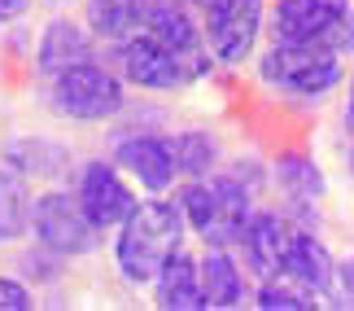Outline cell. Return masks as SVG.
I'll return each mask as SVG.
<instances>
[{"label":"cell","instance_id":"1","mask_svg":"<svg viewBox=\"0 0 354 311\" xmlns=\"http://www.w3.org/2000/svg\"><path fill=\"white\" fill-rule=\"evenodd\" d=\"M188 224L180 202L149 193L145 202H136V211L114 228V267L127 285H153L158 267L171 259L175 250H184Z\"/></svg>","mask_w":354,"mask_h":311},{"label":"cell","instance_id":"2","mask_svg":"<svg viewBox=\"0 0 354 311\" xmlns=\"http://www.w3.org/2000/svg\"><path fill=\"white\" fill-rule=\"evenodd\" d=\"M180 211L188 233H197L206 246H236L245 220L254 211V184L241 180L232 171H210V175H193L180 188Z\"/></svg>","mask_w":354,"mask_h":311},{"label":"cell","instance_id":"3","mask_svg":"<svg viewBox=\"0 0 354 311\" xmlns=\"http://www.w3.org/2000/svg\"><path fill=\"white\" fill-rule=\"evenodd\" d=\"M48 105L66 123H110L127 105V84L105 62L88 57L48 79Z\"/></svg>","mask_w":354,"mask_h":311},{"label":"cell","instance_id":"4","mask_svg":"<svg viewBox=\"0 0 354 311\" xmlns=\"http://www.w3.org/2000/svg\"><path fill=\"white\" fill-rule=\"evenodd\" d=\"M258 79L263 88L280 92V97H293V101H319L346 79L342 71V57L333 48H319V44H271L263 57H258Z\"/></svg>","mask_w":354,"mask_h":311},{"label":"cell","instance_id":"5","mask_svg":"<svg viewBox=\"0 0 354 311\" xmlns=\"http://www.w3.org/2000/svg\"><path fill=\"white\" fill-rule=\"evenodd\" d=\"M267 26L280 44H319L337 57L354 53V9L346 0H276Z\"/></svg>","mask_w":354,"mask_h":311},{"label":"cell","instance_id":"6","mask_svg":"<svg viewBox=\"0 0 354 311\" xmlns=\"http://www.w3.org/2000/svg\"><path fill=\"white\" fill-rule=\"evenodd\" d=\"M114 62H118L122 84L140 92H175L206 75L214 57H188V53H175L171 44L153 39L149 31H136L114 44Z\"/></svg>","mask_w":354,"mask_h":311},{"label":"cell","instance_id":"7","mask_svg":"<svg viewBox=\"0 0 354 311\" xmlns=\"http://www.w3.org/2000/svg\"><path fill=\"white\" fill-rule=\"evenodd\" d=\"M31 237H35V246H44L57 259H84L101 241V233L92 228V220L79 206L75 188H44V193H35Z\"/></svg>","mask_w":354,"mask_h":311},{"label":"cell","instance_id":"8","mask_svg":"<svg viewBox=\"0 0 354 311\" xmlns=\"http://www.w3.org/2000/svg\"><path fill=\"white\" fill-rule=\"evenodd\" d=\"M267 26V0H201V35L219 66H241Z\"/></svg>","mask_w":354,"mask_h":311},{"label":"cell","instance_id":"9","mask_svg":"<svg viewBox=\"0 0 354 311\" xmlns=\"http://www.w3.org/2000/svg\"><path fill=\"white\" fill-rule=\"evenodd\" d=\"M75 197H79V206H84V215L92 220L97 233H114V228L136 211V202H140L131 180L105 158H92V162H84V167L75 171Z\"/></svg>","mask_w":354,"mask_h":311},{"label":"cell","instance_id":"10","mask_svg":"<svg viewBox=\"0 0 354 311\" xmlns=\"http://www.w3.org/2000/svg\"><path fill=\"white\" fill-rule=\"evenodd\" d=\"M114 167L140 184L145 193L175 188V154H171V136H162V132H149V127L122 132L114 141Z\"/></svg>","mask_w":354,"mask_h":311},{"label":"cell","instance_id":"11","mask_svg":"<svg viewBox=\"0 0 354 311\" xmlns=\"http://www.w3.org/2000/svg\"><path fill=\"white\" fill-rule=\"evenodd\" d=\"M267 281H284V285L302 290L306 299L319 303V299H328V285H333V254L306 224H293V237L280 254V267Z\"/></svg>","mask_w":354,"mask_h":311},{"label":"cell","instance_id":"12","mask_svg":"<svg viewBox=\"0 0 354 311\" xmlns=\"http://www.w3.org/2000/svg\"><path fill=\"white\" fill-rule=\"evenodd\" d=\"M289 237H293V224H289V215H280V211H250V220H245L241 228V237H236V246L245 254V267H250L254 276H271L280 267V254L284 246H289Z\"/></svg>","mask_w":354,"mask_h":311},{"label":"cell","instance_id":"13","mask_svg":"<svg viewBox=\"0 0 354 311\" xmlns=\"http://www.w3.org/2000/svg\"><path fill=\"white\" fill-rule=\"evenodd\" d=\"M92 35L88 31V22H75V18H48L44 22V31H39L35 39V71L53 79L57 71H66V66H75V62H88V57H97V44H92Z\"/></svg>","mask_w":354,"mask_h":311},{"label":"cell","instance_id":"14","mask_svg":"<svg viewBox=\"0 0 354 311\" xmlns=\"http://www.w3.org/2000/svg\"><path fill=\"white\" fill-rule=\"evenodd\" d=\"M197 281H201V299H206V307H241L245 299H250L245 267L232 254V246H206V254L197 259Z\"/></svg>","mask_w":354,"mask_h":311},{"label":"cell","instance_id":"15","mask_svg":"<svg viewBox=\"0 0 354 311\" xmlns=\"http://www.w3.org/2000/svg\"><path fill=\"white\" fill-rule=\"evenodd\" d=\"M153 303L162 311H201L206 299H201V281H197V259L188 250H175L167 263L158 267L153 276Z\"/></svg>","mask_w":354,"mask_h":311},{"label":"cell","instance_id":"16","mask_svg":"<svg viewBox=\"0 0 354 311\" xmlns=\"http://www.w3.org/2000/svg\"><path fill=\"white\" fill-rule=\"evenodd\" d=\"M5 162L13 171H22L26 180H57L71 167V150L48 136H13L5 145Z\"/></svg>","mask_w":354,"mask_h":311},{"label":"cell","instance_id":"17","mask_svg":"<svg viewBox=\"0 0 354 311\" xmlns=\"http://www.w3.org/2000/svg\"><path fill=\"white\" fill-rule=\"evenodd\" d=\"M149 5L153 0H84V22L97 39L118 44V39H127L145 26Z\"/></svg>","mask_w":354,"mask_h":311},{"label":"cell","instance_id":"18","mask_svg":"<svg viewBox=\"0 0 354 311\" xmlns=\"http://www.w3.org/2000/svg\"><path fill=\"white\" fill-rule=\"evenodd\" d=\"M31 184L22 171H13L9 162H0V246L31 237Z\"/></svg>","mask_w":354,"mask_h":311},{"label":"cell","instance_id":"19","mask_svg":"<svg viewBox=\"0 0 354 311\" xmlns=\"http://www.w3.org/2000/svg\"><path fill=\"white\" fill-rule=\"evenodd\" d=\"M271 175H276L280 193L293 202V206H310V202H319L324 193H328V180H324L319 162L310 154H280L276 167H271Z\"/></svg>","mask_w":354,"mask_h":311},{"label":"cell","instance_id":"20","mask_svg":"<svg viewBox=\"0 0 354 311\" xmlns=\"http://www.w3.org/2000/svg\"><path fill=\"white\" fill-rule=\"evenodd\" d=\"M171 154H175V175H184V180H193V175H210L219 167V136H214L210 127H184L171 136Z\"/></svg>","mask_w":354,"mask_h":311},{"label":"cell","instance_id":"21","mask_svg":"<svg viewBox=\"0 0 354 311\" xmlns=\"http://www.w3.org/2000/svg\"><path fill=\"white\" fill-rule=\"evenodd\" d=\"M254 307H263V311H310L315 299H306L302 290L284 285V281H263L254 290Z\"/></svg>","mask_w":354,"mask_h":311},{"label":"cell","instance_id":"22","mask_svg":"<svg viewBox=\"0 0 354 311\" xmlns=\"http://www.w3.org/2000/svg\"><path fill=\"white\" fill-rule=\"evenodd\" d=\"M31 307H35L31 281L18 272H0V311H31Z\"/></svg>","mask_w":354,"mask_h":311},{"label":"cell","instance_id":"23","mask_svg":"<svg viewBox=\"0 0 354 311\" xmlns=\"http://www.w3.org/2000/svg\"><path fill=\"white\" fill-rule=\"evenodd\" d=\"M328 303H337V307H354V254H350V259H342V263H333Z\"/></svg>","mask_w":354,"mask_h":311},{"label":"cell","instance_id":"24","mask_svg":"<svg viewBox=\"0 0 354 311\" xmlns=\"http://www.w3.org/2000/svg\"><path fill=\"white\" fill-rule=\"evenodd\" d=\"M31 9H35V0H0V31L13 26V22H22Z\"/></svg>","mask_w":354,"mask_h":311},{"label":"cell","instance_id":"25","mask_svg":"<svg viewBox=\"0 0 354 311\" xmlns=\"http://www.w3.org/2000/svg\"><path fill=\"white\" fill-rule=\"evenodd\" d=\"M346 127L354 132V79H350V97H346Z\"/></svg>","mask_w":354,"mask_h":311},{"label":"cell","instance_id":"26","mask_svg":"<svg viewBox=\"0 0 354 311\" xmlns=\"http://www.w3.org/2000/svg\"><path fill=\"white\" fill-rule=\"evenodd\" d=\"M346 167H350V180H354V145H350V154H346Z\"/></svg>","mask_w":354,"mask_h":311},{"label":"cell","instance_id":"27","mask_svg":"<svg viewBox=\"0 0 354 311\" xmlns=\"http://www.w3.org/2000/svg\"><path fill=\"white\" fill-rule=\"evenodd\" d=\"M184 5H201V0H184Z\"/></svg>","mask_w":354,"mask_h":311}]
</instances>
